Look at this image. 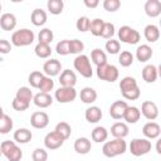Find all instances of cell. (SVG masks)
<instances>
[{"mask_svg":"<svg viewBox=\"0 0 161 161\" xmlns=\"http://www.w3.org/2000/svg\"><path fill=\"white\" fill-rule=\"evenodd\" d=\"M142 116L148 119V121H153L158 117V108H157V104L152 101H145L142 104H141V111Z\"/></svg>","mask_w":161,"mask_h":161,"instance_id":"30bf717a","label":"cell"},{"mask_svg":"<svg viewBox=\"0 0 161 161\" xmlns=\"http://www.w3.org/2000/svg\"><path fill=\"white\" fill-rule=\"evenodd\" d=\"M43 77H44V73H42L40 70H34V72H31L29 74L28 82H29V84L33 88H38L39 84H40V82H42V79H43Z\"/></svg>","mask_w":161,"mask_h":161,"instance_id":"ab89813d","label":"cell"},{"mask_svg":"<svg viewBox=\"0 0 161 161\" xmlns=\"http://www.w3.org/2000/svg\"><path fill=\"white\" fill-rule=\"evenodd\" d=\"M84 5L89 9H94L99 5V1L98 0H84Z\"/></svg>","mask_w":161,"mask_h":161,"instance_id":"816d5d0a","label":"cell"},{"mask_svg":"<svg viewBox=\"0 0 161 161\" xmlns=\"http://www.w3.org/2000/svg\"><path fill=\"white\" fill-rule=\"evenodd\" d=\"M74 151L79 155H87L91 148H92V143L91 141L87 138V137H78L75 141H74Z\"/></svg>","mask_w":161,"mask_h":161,"instance_id":"ffe728a7","label":"cell"},{"mask_svg":"<svg viewBox=\"0 0 161 161\" xmlns=\"http://www.w3.org/2000/svg\"><path fill=\"white\" fill-rule=\"evenodd\" d=\"M34 40H35L34 31L26 28L15 30L11 35V45H15V47H26V45H30Z\"/></svg>","mask_w":161,"mask_h":161,"instance_id":"3957f363","label":"cell"},{"mask_svg":"<svg viewBox=\"0 0 161 161\" xmlns=\"http://www.w3.org/2000/svg\"><path fill=\"white\" fill-rule=\"evenodd\" d=\"M34 53L38 58H42V59H47L50 57L52 54V48L50 45H47V44H40L38 43L34 48Z\"/></svg>","mask_w":161,"mask_h":161,"instance_id":"d590c367","label":"cell"},{"mask_svg":"<svg viewBox=\"0 0 161 161\" xmlns=\"http://www.w3.org/2000/svg\"><path fill=\"white\" fill-rule=\"evenodd\" d=\"M0 11H1V4H0Z\"/></svg>","mask_w":161,"mask_h":161,"instance_id":"db71d44e","label":"cell"},{"mask_svg":"<svg viewBox=\"0 0 161 161\" xmlns=\"http://www.w3.org/2000/svg\"><path fill=\"white\" fill-rule=\"evenodd\" d=\"M59 83L60 87H74L77 83V75L70 69H64L60 72L59 75Z\"/></svg>","mask_w":161,"mask_h":161,"instance_id":"2e32d148","label":"cell"},{"mask_svg":"<svg viewBox=\"0 0 161 161\" xmlns=\"http://www.w3.org/2000/svg\"><path fill=\"white\" fill-rule=\"evenodd\" d=\"M13 126H14V123H13V119H11L10 116L4 114V116L0 118V133H1V135L9 133V132L13 130Z\"/></svg>","mask_w":161,"mask_h":161,"instance_id":"74e56055","label":"cell"},{"mask_svg":"<svg viewBox=\"0 0 161 161\" xmlns=\"http://www.w3.org/2000/svg\"><path fill=\"white\" fill-rule=\"evenodd\" d=\"M89 24H91V20H89L88 16H80L77 20L75 26H77V30L82 31V33H86V31L89 30Z\"/></svg>","mask_w":161,"mask_h":161,"instance_id":"f6af8a7d","label":"cell"},{"mask_svg":"<svg viewBox=\"0 0 161 161\" xmlns=\"http://www.w3.org/2000/svg\"><path fill=\"white\" fill-rule=\"evenodd\" d=\"M141 117V112L135 106H128L123 113V119L127 123H136Z\"/></svg>","mask_w":161,"mask_h":161,"instance_id":"83f0119b","label":"cell"},{"mask_svg":"<svg viewBox=\"0 0 161 161\" xmlns=\"http://www.w3.org/2000/svg\"><path fill=\"white\" fill-rule=\"evenodd\" d=\"M145 13L150 18H157L161 14V1L160 0H147L145 3Z\"/></svg>","mask_w":161,"mask_h":161,"instance_id":"e0dca14e","label":"cell"},{"mask_svg":"<svg viewBox=\"0 0 161 161\" xmlns=\"http://www.w3.org/2000/svg\"><path fill=\"white\" fill-rule=\"evenodd\" d=\"M33 102L36 107L39 108H47L49 106H52L53 103V98L49 93H43V92H39L36 93L34 97H33Z\"/></svg>","mask_w":161,"mask_h":161,"instance_id":"44dd1931","label":"cell"},{"mask_svg":"<svg viewBox=\"0 0 161 161\" xmlns=\"http://www.w3.org/2000/svg\"><path fill=\"white\" fill-rule=\"evenodd\" d=\"M0 150L8 161H20L23 158V151L15 143V141H10V140L3 141L0 145Z\"/></svg>","mask_w":161,"mask_h":161,"instance_id":"277c9868","label":"cell"},{"mask_svg":"<svg viewBox=\"0 0 161 161\" xmlns=\"http://www.w3.org/2000/svg\"><path fill=\"white\" fill-rule=\"evenodd\" d=\"M96 73H97V77L101 79V80H106V82H109V83H113L118 79V69L116 65L113 64H102V65H98L97 69H96Z\"/></svg>","mask_w":161,"mask_h":161,"instance_id":"8992f818","label":"cell"},{"mask_svg":"<svg viewBox=\"0 0 161 161\" xmlns=\"http://www.w3.org/2000/svg\"><path fill=\"white\" fill-rule=\"evenodd\" d=\"M158 77V69L153 64H147L142 69V78L146 83H155Z\"/></svg>","mask_w":161,"mask_h":161,"instance_id":"d6986e66","label":"cell"},{"mask_svg":"<svg viewBox=\"0 0 161 161\" xmlns=\"http://www.w3.org/2000/svg\"><path fill=\"white\" fill-rule=\"evenodd\" d=\"M153 52H152V48L147 44H141L137 49H136V58L140 63H145L147 60L151 59Z\"/></svg>","mask_w":161,"mask_h":161,"instance_id":"603a6c76","label":"cell"},{"mask_svg":"<svg viewBox=\"0 0 161 161\" xmlns=\"http://www.w3.org/2000/svg\"><path fill=\"white\" fill-rule=\"evenodd\" d=\"M33 161H47L48 160V152L44 148H35L31 153Z\"/></svg>","mask_w":161,"mask_h":161,"instance_id":"c3c4849f","label":"cell"},{"mask_svg":"<svg viewBox=\"0 0 161 161\" xmlns=\"http://www.w3.org/2000/svg\"><path fill=\"white\" fill-rule=\"evenodd\" d=\"M62 70V63L58 59H49L43 64V73L47 77H55L59 75Z\"/></svg>","mask_w":161,"mask_h":161,"instance_id":"7c38bea8","label":"cell"},{"mask_svg":"<svg viewBox=\"0 0 161 161\" xmlns=\"http://www.w3.org/2000/svg\"><path fill=\"white\" fill-rule=\"evenodd\" d=\"M151 141L147 138H133L130 143V152L138 157V156H143L146 153H148L151 151Z\"/></svg>","mask_w":161,"mask_h":161,"instance_id":"52a82bcc","label":"cell"},{"mask_svg":"<svg viewBox=\"0 0 161 161\" xmlns=\"http://www.w3.org/2000/svg\"><path fill=\"white\" fill-rule=\"evenodd\" d=\"M103 8L106 11L114 13L121 8V1L119 0H104L103 1Z\"/></svg>","mask_w":161,"mask_h":161,"instance_id":"7dc6e473","label":"cell"},{"mask_svg":"<svg viewBox=\"0 0 161 161\" xmlns=\"http://www.w3.org/2000/svg\"><path fill=\"white\" fill-rule=\"evenodd\" d=\"M55 50H57V53L59 55H68V54H70V52H69V39H63L59 43H57Z\"/></svg>","mask_w":161,"mask_h":161,"instance_id":"ee69618b","label":"cell"},{"mask_svg":"<svg viewBox=\"0 0 161 161\" xmlns=\"http://www.w3.org/2000/svg\"><path fill=\"white\" fill-rule=\"evenodd\" d=\"M133 58H135V57H133V54H132L131 52H128V50H123V52L119 53L118 62H119V64H121L122 67L127 68V67L132 65V63H133Z\"/></svg>","mask_w":161,"mask_h":161,"instance_id":"f35d334b","label":"cell"},{"mask_svg":"<svg viewBox=\"0 0 161 161\" xmlns=\"http://www.w3.org/2000/svg\"><path fill=\"white\" fill-rule=\"evenodd\" d=\"M104 48H106L107 53L114 55V54H118V53H119V50H121V44H119V42L116 40V39H108V40L106 42Z\"/></svg>","mask_w":161,"mask_h":161,"instance_id":"7bdbcfd3","label":"cell"},{"mask_svg":"<svg viewBox=\"0 0 161 161\" xmlns=\"http://www.w3.org/2000/svg\"><path fill=\"white\" fill-rule=\"evenodd\" d=\"M1 155H3V153H1V150H0V156H1Z\"/></svg>","mask_w":161,"mask_h":161,"instance_id":"11a10c76","label":"cell"},{"mask_svg":"<svg viewBox=\"0 0 161 161\" xmlns=\"http://www.w3.org/2000/svg\"><path fill=\"white\" fill-rule=\"evenodd\" d=\"M14 141L18 143H28L33 138V133L28 128H19L14 132Z\"/></svg>","mask_w":161,"mask_h":161,"instance_id":"f1b7e54d","label":"cell"},{"mask_svg":"<svg viewBox=\"0 0 161 161\" xmlns=\"http://www.w3.org/2000/svg\"><path fill=\"white\" fill-rule=\"evenodd\" d=\"M47 8H48V11L53 15H59L62 14L63 11V8H64V3L63 0H49L47 3Z\"/></svg>","mask_w":161,"mask_h":161,"instance_id":"e575fe53","label":"cell"},{"mask_svg":"<svg viewBox=\"0 0 161 161\" xmlns=\"http://www.w3.org/2000/svg\"><path fill=\"white\" fill-rule=\"evenodd\" d=\"M47 13L42 9H34L31 11V15H30V21L33 25L35 26H43L45 23H47Z\"/></svg>","mask_w":161,"mask_h":161,"instance_id":"d4e9b609","label":"cell"},{"mask_svg":"<svg viewBox=\"0 0 161 161\" xmlns=\"http://www.w3.org/2000/svg\"><path fill=\"white\" fill-rule=\"evenodd\" d=\"M114 33H116L114 25L112 23H104L103 29H102V33H101V36L103 39H112V36L114 35Z\"/></svg>","mask_w":161,"mask_h":161,"instance_id":"bcb514c9","label":"cell"},{"mask_svg":"<svg viewBox=\"0 0 161 161\" xmlns=\"http://www.w3.org/2000/svg\"><path fill=\"white\" fill-rule=\"evenodd\" d=\"M84 118L89 123H97V122H99L101 118H102V111H101V108L97 107V106L88 107L86 109V112H84Z\"/></svg>","mask_w":161,"mask_h":161,"instance_id":"7402d4cb","label":"cell"},{"mask_svg":"<svg viewBox=\"0 0 161 161\" xmlns=\"http://www.w3.org/2000/svg\"><path fill=\"white\" fill-rule=\"evenodd\" d=\"M118 39L122 43L133 45V44H137L140 42L141 35L136 29H133V28H131L128 25H123V26H121L118 29Z\"/></svg>","mask_w":161,"mask_h":161,"instance_id":"ba28073f","label":"cell"},{"mask_svg":"<svg viewBox=\"0 0 161 161\" xmlns=\"http://www.w3.org/2000/svg\"><path fill=\"white\" fill-rule=\"evenodd\" d=\"M127 107L128 104L126 101H114L109 107V116L113 119H121L123 118V113Z\"/></svg>","mask_w":161,"mask_h":161,"instance_id":"9a60e30c","label":"cell"},{"mask_svg":"<svg viewBox=\"0 0 161 161\" xmlns=\"http://www.w3.org/2000/svg\"><path fill=\"white\" fill-rule=\"evenodd\" d=\"M29 103H26V102H23V101H19V99H16V98H14L13 99V102H11V107L15 109V111H18V112H24V111H26L28 108H29Z\"/></svg>","mask_w":161,"mask_h":161,"instance_id":"681fc988","label":"cell"},{"mask_svg":"<svg viewBox=\"0 0 161 161\" xmlns=\"http://www.w3.org/2000/svg\"><path fill=\"white\" fill-rule=\"evenodd\" d=\"M84 50V44L79 39H72L69 40V52L70 54H80Z\"/></svg>","mask_w":161,"mask_h":161,"instance_id":"b9f144b4","label":"cell"},{"mask_svg":"<svg viewBox=\"0 0 161 161\" xmlns=\"http://www.w3.org/2000/svg\"><path fill=\"white\" fill-rule=\"evenodd\" d=\"M126 151H127V143L125 138H114L112 141H107L102 147V153L106 157H116L123 155Z\"/></svg>","mask_w":161,"mask_h":161,"instance_id":"7a4b0ae2","label":"cell"},{"mask_svg":"<svg viewBox=\"0 0 161 161\" xmlns=\"http://www.w3.org/2000/svg\"><path fill=\"white\" fill-rule=\"evenodd\" d=\"M104 20L99 19V18H96L91 21L89 24V31L92 33V35L94 36H101V33H102V29H103V25H104Z\"/></svg>","mask_w":161,"mask_h":161,"instance_id":"8d00e7d4","label":"cell"},{"mask_svg":"<svg viewBox=\"0 0 161 161\" xmlns=\"http://www.w3.org/2000/svg\"><path fill=\"white\" fill-rule=\"evenodd\" d=\"M30 125L36 130H43L49 125V116L43 111L34 112L30 117Z\"/></svg>","mask_w":161,"mask_h":161,"instance_id":"4fadbf2b","label":"cell"},{"mask_svg":"<svg viewBox=\"0 0 161 161\" xmlns=\"http://www.w3.org/2000/svg\"><path fill=\"white\" fill-rule=\"evenodd\" d=\"M111 135L114 138H125L128 135V126L125 122H116L111 127Z\"/></svg>","mask_w":161,"mask_h":161,"instance_id":"cb8c5ba5","label":"cell"},{"mask_svg":"<svg viewBox=\"0 0 161 161\" xmlns=\"http://www.w3.org/2000/svg\"><path fill=\"white\" fill-rule=\"evenodd\" d=\"M53 39H54V34H53V31L49 28L42 29L39 31V34H38V43H40V44L50 45V43L53 42Z\"/></svg>","mask_w":161,"mask_h":161,"instance_id":"836d02e7","label":"cell"},{"mask_svg":"<svg viewBox=\"0 0 161 161\" xmlns=\"http://www.w3.org/2000/svg\"><path fill=\"white\" fill-rule=\"evenodd\" d=\"M91 59L92 62L98 67V65H102V64H106L107 63V55L106 53L99 49V48H96L91 52Z\"/></svg>","mask_w":161,"mask_h":161,"instance_id":"4dcf8cb0","label":"cell"},{"mask_svg":"<svg viewBox=\"0 0 161 161\" xmlns=\"http://www.w3.org/2000/svg\"><path fill=\"white\" fill-rule=\"evenodd\" d=\"M16 26V18L11 13H5L0 16V28L5 31L14 30Z\"/></svg>","mask_w":161,"mask_h":161,"instance_id":"ac0fdd59","label":"cell"},{"mask_svg":"<svg viewBox=\"0 0 161 161\" xmlns=\"http://www.w3.org/2000/svg\"><path fill=\"white\" fill-rule=\"evenodd\" d=\"M4 114H5V113H4V109H3V107L0 106V118H1V117H3Z\"/></svg>","mask_w":161,"mask_h":161,"instance_id":"f5cc1de1","label":"cell"},{"mask_svg":"<svg viewBox=\"0 0 161 161\" xmlns=\"http://www.w3.org/2000/svg\"><path fill=\"white\" fill-rule=\"evenodd\" d=\"M11 50V43L6 39H0V54H8Z\"/></svg>","mask_w":161,"mask_h":161,"instance_id":"f907efd6","label":"cell"},{"mask_svg":"<svg viewBox=\"0 0 161 161\" xmlns=\"http://www.w3.org/2000/svg\"><path fill=\"white\" fill-rule=\"evenodd\" d=\"M33 92L29 87H20L18 91H16V94H15V98L19 99V101H23V102H26L30 104V101H33Z\"/></svg>","mask_w":161,"mask_h":161,"instance_id":"1f68e13d","label":"cell"},{"mask_svg":"<svg viewBox=\"0 0 161 161\" xmlns=\"http://www.w3.org/2000/svg\"><path fill=\"white\" fill-rule=\"evenodd\" d=\"M54 131H55L64 141L68 140V138L70 137V135H72V127H70L69 123H67V122H59V123H57Z\"/></svg>","mask_w":161,"mask_h":161,"instance_id":"d6a6232c","label":"cell"},{"mask_svg":"<svg viewBox=\"0 0 161 161\" xmlns=\"http://www.w3.org/2000/svg\"><path fill=\"white\" fill-rule=\"evenodd\" d=\"M54 98L59 103H70L77 98V91L74 87H59L54 92Z\"/></svg>","mask_w":161,"mask_h":161,"instance_id":"9c48e42d","label":"cell"},{"mask_svg":"<svg viewBox=\"0 0 161 161\" xmlns=\"http://www.w3.org/2000/svg\"><path fill=\"white\" fill-rule=\"evenodd\" d=\"M74 69L84 78H91L93 75V69L91 65V60L86 54H79L73 60Z\"/></svg>","mask_w":161,"mask_h":161,"instance_id":"5b68a950","label":"cell"},{"mask_svg":"<svg viewBox=\"0 0 161 161\" xmlns=\"http://www.w3.org/2000/svg\"><path fill=\"white\" fill-rule=\"evenodd\" d=\"M91 137L94 142L97 143H101V142H104L108 137V131L106 130V127H102V126H97L93 128L92 133H91Z\"/></svg>","mask_w":161,"mask_h":161,"instance_id":"f546056e","label":"cell"},{"mask_svg":"<svg viewBox=\"0 0 161 161\" xmlns=\"http://www.w3.org/2000/svg\"><path fill=\"white\" fill-rule=\"evenodd\" d=\"M142 133H143V136H145L147 140H155V138H157V137L160 136V133H161V127H160L158 123H156V122H153V121H150V122H147V123L143 125V127H142Z\"/></svg>","mask_w":161,"mask_h":161,"instance_id":"5bb4252c","label":"cell"},{"mask_svg":"<svg viewBox=\"0 0 161 161\" xmlns=\"http://www.w3.org/2000/svg\"><path fill=\"white\" fill-rule=\"evenodd\" d=\"M64 143V140L55 132V131H52L49 133L45 135L44 137V146L47 150H57L59 147H62V145Z\"/></svg>","mask_w":161,"mask_h":161,"instance_id":"8fae6325","label":"cell"},{"mask_svg":"<svg viewBox=\"0 0 161 161\" xmlns=\"http://www.w3.org/2000/svg\"><path fill=\"white\" fill-rule=\"evenodd\" d=\"M53 88H54V80L50 77L44 75L42 82H40V84H39V87H38V89L40 92H43V93H49Z\"/></svg>","mask_w":161,"mask_h":161,"instance_id":"60d3db41","label":"cell"},{"mask_svg":"<svg viewBox=\"0 0 161 161\" xmlns=\"http://www.w3.org/2000/svg\"><path fill=\"white\" fill-rule=\"evenodd\" d=\"M79 98L83 103L86 104H92L96 102L97 99V92L92 88V87H84L80 93H79Z\"/></svg>","mask_w":161,"mask_h":161,"instance_id":"4316f807","label":"cell"},{"mask_svg":"<svg viewBox=\"0 0 161 161\" xmlns=\"http://www.w3.org/2000/svg\"><path fill=\"white\" fill-rule=\"evenodd\" d=\"M143 35H145V39L150 43H155L160 39V30L156 25L153 24H148L145 26L143 29Z\"/></svg>","mask_w":161,"mask_h":161,"instance_id":"484cf974","label":"cell"},{"mask_svg":"<svg viewBox=\"0 0 161 161\" xmlns=\"http://www.w3.org/2000/svg\"><path fill=\"white\" fill-rule=\"evenodd\" d=\"M119 89L123 98L127 101H136L140 98L141 91L137 84V80L133 77H123L119 80Z\"/></svg>","mask_w":161,"mask_h":161,"instance_id":"6da1fadb","label":"cell"}]
</instances>
